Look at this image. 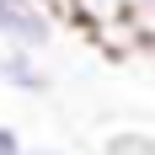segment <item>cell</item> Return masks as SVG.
<instances>
[{
    "mask_svg": "<svg viewBox=\"0 0 155 155\" xmlns=\"http://www.w3.org/2000/svg\"><path fill=\"white\" fill-rule=\"evenodd\" d=\"M0 86L16 96H48L54 91V75H48L43 54H27V48H0Z\"/></svg>",
    "mask_w": 155,
    "mask_h": 155,
    "instance_id": "2",
    "label": "cell"
},
{
    "mask_svg": "<svg viewBox=\"0 0 155 155\" xmlns=\"http://www.w3.org/2000/svg\"><path fill=\"white\" fill-rule=\"evenodd\" d=\"M59 38V11L48 0H0V43L43 54Z\"/></svg>",
    "mask_w": 155,
    "mask_h": 155,
    "instance_id": "1",
    "label": "cell"
},
{
    "mask_svg": "<svg viewBox=\"0 0 155 155\" xmlns=\"http://www.w3.org/2000/svg\"><path fill=\"white\" fill-rule=\"evenodd\" d=\"M102 155H155V134H144V128H112L102 139Z\"/></svg>",
    "mask_w": 155,
    "mask_h": 155,
    "instance_id": "3",
    "label": "cell"
},
{
    "mask_svg": "<svg viewBox=\"0 0 155 155\" xmlns=\"http://www.w3.org/2000/svg\"><path fill=\"white\" fill-rule=\"evenodd\" d=\"M21 150H27V139H21L11 123H0V155H21Z\"/></svg>",
    "mask_w": 155,
    "mask_h": 155,
    "instance_id": "4",
    "label": "cell"
},
{
    "mask_svg": "<svg viewBox=\"0 0 155 155\" xmlns=\"http://www.w3.org/2000/svg\"><path fill=\"white\" fill-rule=\"evenodd\" d=\"M21 155H64V150H54V144H27Z\"/></svg>",
    "mask_w": 155,
    "mask_h": 155,
    "instance_id": "5",
    "label": "cell"
}]
</instances>
